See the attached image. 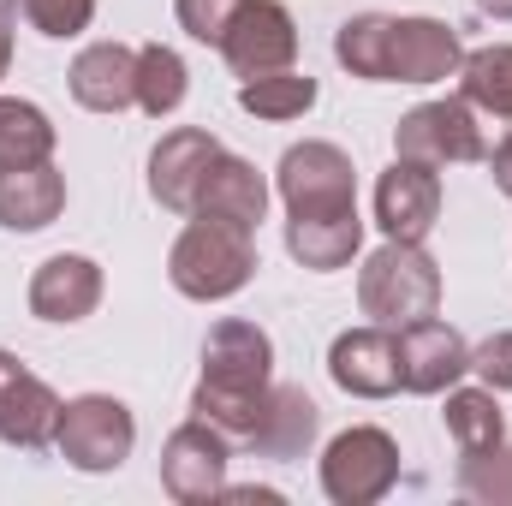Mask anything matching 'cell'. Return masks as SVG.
<instances>
[{"label":"cell","mask_w":512,"mask_h":506,"mask_svg":"<svg viewBox=\"0 0 512 506\" xmlns=\"http://www.w3.org/2000/svg\"><path fill=\"white\" fill-rule=\"evenodd\" d=\"M60 209H66V173L54 161L0 173V227L6 233H42L60 221Z\"/></svg>","instance_id":"19"},{"label":"cell","mask_w":512,"mask_h":506,"mask_svg":"<svg viewBox=\"0 0 512 506\" xmlns=\"http://www.w3.org/2000/svg\"><path fill=\"white\" fill-rule=\"evenodd\" d=\"M399 483V441L376 423H352L322 447V495L334 506H376Z\"/></svg>","instance_id":"7"},{"label":"cell","mask_w":512,"mask_h":506,"mask_svg":"<svg viewBox=\"0 0 512 506\" xmlns=\"http://www.w3.org/2000/svg\"><path fill=\"white\" fill-rule=\"evenodd\" d=\"M215 48L233 66V78H268L298 60V24L280 0H245Z\"/></svg>","instance_id":"10"},{"label":"cell","mask_w":512,"mask_h":506,"mask_svg":"<svg viewBox=\"0 0 512 506\" xmlns=\"http://www.w3.org/2000/svg\"><path fill=\"white\" fill-rule=\"evenodd\" d=\"M334 60L364 84H447L459 78L465 42L447 18L358 12L334 30Z\"/></svg>","instance_id":"1"},{"label":"cell","mask_w":512,"mask_h":506,"mask_svg":"<svg viewBox=\"0 0 512 506\" xmlns=\"http://www.w3.org/2000/svg\"><path fill=\"white\" fill-rule=\"evenodd\" d=\"M268 387H274V340L239 316L215 322L203 340V376L191 393V417L215 423L233 447H245L262 423Z\"/></svg>","instance_id":"2"},{"label":"cell","mask_w":512,"mask_h":506,"mask_svg":"<svg viewBox=\"0 0 512 506\" xmlns=\"http://www.w3.org/2000/svg\"><path fill=\"white\" fill-rule=\"evenodd\" d=\"M459 96L489 120H512V42L471 48L459 60Z\"/></svg>","instance_id":"23"},{"label":"cell","mask_w":512,"mask_h":506,"mask_svg":"<svg viewBox=\"0 0 512 506\" xmlns=\"http://www.w3.org/2000/svg\"><path fill=\"white\" fill-rule=\"evenodd\" d=\"M60 393L36 376L24 358L0 352V441L18 453H42L54 447V423H60Z\"/></svg>","instance_id":"13"},{"label":"cell","mask_w":512,"mask_h":506,"mask_svg":"<svg viewBox=\"0 0 512 506\" xmlns=\"http://www.w3.org/2000/svg\"><path fill=\"white\" fill-rule=\"evenodd\" d=\"M459 495L489 506H512V447L501 441L495 453H477V459H459Z\"/></svg>","instance_id":"27"},{"label":"cell","mask_w":512,"mask_h":506,"mask_svg":"<svg viewBox=\"0 0 512 506\" xmlns=\"http://www.w3.org/2000/svg\"><path fill=\"white\" fill-rule=\"evenodd\" d=\"M12 0H0V78H6V66H12Z\"/></svg>","instance_id":"32"},{"label":"cell","mask_w":512,"mask_h":506,"mask_svg":"<svg viewBox=\"0 0 512 506\" xmlns=\"http://www.w3.org/2000/svg\"><path fill=\"white\" fill-rule=\"evenodd\" d=\"M441 221V173L429 161H405L393 155L382 179H376V227L387 239H411L423 245Z\"/></svg>","instance_id":"14"},{"label":"cell","mask_w":512,"mask_h":506,"mask_svg":"<svg viewBox=\"0 0 512 506\" xmlns=\"http://www.w3.org/2000/svg\"><path fill=\"white\" fill-rule=\"evenodd\" d=\"M316 429H322L316 399L304 387H292V381H274L268 405H262V423H256V435L245 447H251L256 459H304L316 447Z\"/></svg>","instance_id":"18"},{"label":"cell","mask_w":512,"mask_h":506,"mask_svg":"<svg viewBox=\"0 0 512 506\" xmlns=\"http://www.w3.org/2000/svg\"><path fill=\"white\" fill-rule=\"evenodd\" d=\"M316 78L310 72H268V78H245L239 84V108L251 114V120H268V126H286V120H304L310 108H316Z\"/></svg>","instance_id":"26"},{"label":"cell","mask_w":512,"mask_h":506,"mask_svg":"<svg viewBox=\"0 0 512 506\" xmlns=\"http://www.w3.org/2000/svg\"><path fill=\"white\" fill-rule=\"evenodd\" d=\"M227 465H233V441L215 423L191 417L161 447V489L179 506H209V501H221V489H227Z\"/></svg>","instance_id":"9"},{"label":"cell","mask_w":512,"mask_h":506,"mask_svg":"<svg viewBox=\"0 0 512 506\" xmlns=\"http://www.w3.org/2000/svg\"><path fill=\"white\" fill-rule=\"evenodd\" d=\"M328 376L352 399H393L399 393V340H393V328H382V322L346 328L328 346Z\"/></svg>","instance_id":"15"},{"label":"cell","mask_w":512,"mask_h":506,"mask_svg":"<svg viewBox=\"0 0 512 506\" xmlns=\"http://www.w3.org/2000/svg\"><path fill=\"white\" fill-rule=\"evenodd\" d=\"M221 137L203 126H173L155 149H149V197L173 215H191L197 209V191L209 179V167L221 161Z\"/></svg>","instance_id":"11"},{"label":"cell","mask_w":512,"mask_h":506,"mask_svg":"<svg viewBox=\"0 0 512 506\" xmlns=\"http://www.w3.org/2000/svg\"><path fill=\"white\" fill-rule=\"evenodd\" d=\"M191 215H221V221H239V227H262V215H268V179L256 173L245 155H233V149H221V161L209 167V179H203V191H197V209Z\"/></svg>","instance_id":"20"},{"label":"cell","mask_w":512,"mask_h":506,"mask_svg":"<svg viewBox=\"0 0 512 506\" xmlns=\"http://www.w3.org/2000/svg\"><path fill=\"white\" fill-rule=\"evenodd\" d=\"M489 173H495V191H501V197H512V131L495 143V149H489Z\"/></svg>","instance_id":"31"},{"label":"cell","mask_w":512,"mask_h":506,"mask_svg":"<svg viewBox=\"0 0 512 506\" xmlns=\"http://www.w3.org/2000/svg\"><path fill=\"white\" fill-rule=\"evenodd\" d=\"M364 245V215H334V221H286V251L310 274L346 268Z\"/></svg>","instance_id":"22"},{"label":"cell","mask_w":512,"mask_h":506,"mask_svg":"<svg viewBox=\"0 0 512 506\" xmlns=\"http://www.w3.org/2000/svg\"><path fill=\"white\" fill-rule=\"evenodd\" d=\"M441 423H447L459 459L495 453V447L507 441V411H501V393H495V387H447Z\"/></svg>","instance_id":"21"},{"label":"cell","mask_w":512,"mask_h":506,"mask_svg":"<svg viewBox=\"0 0 512 506\" xmlns=\"http://www.w3.org/2000/svg\"><path fill=\"white\" fill-rule=\"evenodd\" d=\"M393 155L429 161V167L489 161V131H483L477 108H471L465 96H441V102H417V108L393 126Z\"/></svg>","instance_id":"8"},{"label":"cell","mask_w":512,"mask_h":506,"mask_svg":"<svg viewBox=\"0 0 512 506\" xmlns=\"http://www.w3.org/2000/svg\"><path fill=\"white\" fill-rule=\"evenodd\" d=\"M54 447L72 471L84 477H108L120 471L137 447V417H131L126 399L114 393H78L60 405V423H54Z\"/></svg>","instance_id":"6"},{"label":"cell","mask_w":512,"mask_h":506,"mask_svg":"<svg viewBox=\"0 0 512 506\" xmlns=\"http://www.w3.org/2000/svg\"><path fill=\"white\" fill-rule=\"evenodd\" d=\"M393 340H399V387L405 393L435 399V393L459 387V376H471V346L453 322L423 316L411 328H393Z\"/></svg>","instance_id":"12"},{"label":"cell","mask_w":512,"mask_h":506,"mask_svg":"<svg viewBox=\"0 0 512 506\" xmlns=\"http://www.w3.org/2000/svg\"><path fill=\"white\" fill-rule=\"evenodd\" d=\"M185 96H191L185 60H179L167 42H143V48H137V108H143L149 120H173V114L185 108Z\"/></svg>","instance_id":"25"},{"label":"cell","mask_w":512,"mask_h":506,"mask_svg":"<svg viewBox=\"0 0 512 506\" xmlns=\"http://www.w3.org/2000/svg\"><path fill=\"white\" fill-rule=\"evenodd\" d=\"M66 84H72L78 108H90V114H126V108H137V48H126V42H90V48H78Z\"/></svg>","instance_id":"17"},{"label":"cell","mask_w":512,"mask_h":506,"mask_svg":"<svg viewBox=\"0 0 512 506\" xmlns=\"http://www.w3.org/2000/svg\"><path fill=\"white\" fill-rule=\"evenodd\" d=\"M54 143H60V131H54V120H48L36 102L0 96V173H6V167L54 161Z\"/></svg>","instance_id":"24"},{"label":"cell","mask_w":512,"mask_h":506,"mask_svg":"<svg viewBox=\"0 0 512 506\" xmlns=\"http://www.w3.org/2000/svg\"><path fill=\"white\" fill-rule=\"evenodd\" d=\"M471 376L483 381V387H495V393H512V328H501V334H489V340L471 346Z\"/></svg>","instance_id":"30"},{"label":"cell","mask_w":512,"mask_h":506,"mask_svg":"<svg viewBox=\"0 0 512 506\" xmlns=\"http://www.w3.org/2000/svg\"><path fill=\"white\" fill-rule=\"evenodd\" d=\"M477 12H483V18H501V24H512V0H477Z\"/></svg>","instance_id":"33"},{"label":"cell","mask_w":512,"mask_h":506,"mask_svg":"<svg viewBox=\"0 0 512 506\" xmlns=\"http://www.w3.org/2000/svg\"><path fill=\"white\" fill-rule=\"evenodd\" d=\"M286 221H334V215H358V167L340 143L328 137H304L280 155L274 167Z\"/></svg>","instance_id":"5"},{"label":"cell","mask_w":512,"mask_h":506,"mask_svg":"<svg viewBox=\"0 0 512 506\" xmlns=\"http://www.w3.org/2000/svg\"><path fill=\"white\" fill-rule=\"evenodd\" d=\"M102 262H90V256L78 251H60L48 256L36 274H30V316L36 322H84V316H96V304H102Z\"/></svg>","instance_id":"16"},{"label":"cell","mask_w":512,"mask_h":506,"mask_svg":"<svg viewBox=\"0 0 512 506\" xmlns=\"http://www.w3.org/2000/svg\"><path fill=\"white\" fill-rule=\"evenodd\" d=\"M358 310L382 328H411V322L435 316L441 310V262L411 239H387L358 268Z\"/></svg>","instance_id":"4"},{"label":"cell","mask_w":512,"mask_h":506,"mask_svg":"<svg viewBox=\"0 0 512 506\" xmlns=\"http://www.w3.org/2000/svg\"><path fill=\"white\" fill-rule=\"evenodd\" d=\"M24 24L48 42H66V36H84L96 24V0H18Z\"/></svg>","instance_id":"28"},{"label":"cell","mask_w":512,"mask_h":506,"mask_svg":"<svg viewBox=\"0 0 512 506\" xmlns=\"http://www.w3.org/2000/svg\"><path fill=\"white\" fill-rule=\"evenodd\" d=\"M256 274V233L221 215H191V227L173 239L167 251V280L173 292L197 298V304H221L233 292H245Z\"/></svg>","instance_id":"3"},{"label":"cell","mask_w":512,"mask_h":506,"mask_svg":"<svg viewBox=\"0 0 512 506\" xmlns=\"http://www.w3.org/2000/svg\"><path fill=\"white\" fill-rule=\"evenodd\" d=\"M239 6H245V0H173V18H179V30H185L191 42L215 48V42L227 36V24H233Z\"/></svg>","instance_id":"29"}]
</instances>
